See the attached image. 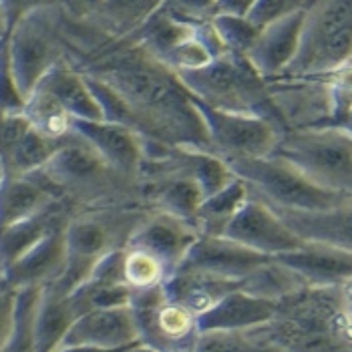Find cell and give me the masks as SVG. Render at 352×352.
<instances>
[{
    "label": "cell",
    "mask_w": 352,
    "mask_h": 352,
    "mask_svg": "<svg viewBox=\"0 0 352 352\" xmlns=\"http://www.w3.org/2000/svg\"><path fill=\"white\" fill-rule=\"evenodd\" d=\"M93 75L121 99L141 137L177 149L212 151L193 95L177 71L157 56H127Z\"/></svg>",
    "instance_id": "1"
},
{
    "label": "cell",
    "mask_w": 352,
    "mask_h": 352,
    "mask_svg": "<svg viewBox=\"0 0 352 352\" xmlns=\"http://www.w3.org/2000/svg\"><path fill=\"white\" fill-rule=\"evenodd\" d=\"M56 221L58 217L54 216L53 210H49L0 228V274L19 260L30 245L36 244Z\"/></svg>",
    "instance_id": "24"
},
{
    "label": "cell",
    "mask_w": 352,
    "mask_h": 352,
    "mask_svg": "<svg viewBox=\"0 0 352 352\" xmlns=\"http://www.w3.org/2000/svg\"><path fill=\"white\" fill-rule=\"evenodd\" d=\"M71 131L85 139L95 151H99L119 171L137 179L141 177V167L145 162L143 137L131 127H125L113 121L73 119Z\"/></svg>",
    "instance_id": "16"
},
{
    "label": "cell",
    "mask_w": 352,
    "mask_h": 352,
    "mask_svg": "<svg viewBox=\"0 0 352 352\" xmlns=\"http://www.w3.org/2000/svg\"><path fill=\"white\" fill-rule=\"evenodd\" d=\"M276 260L296 272L308 286H338L352 278V252L332 245L304 242Z\"/></svg>",
    "instance_id": "18"
},
{
    "label": "cell",
    "mask_w": 352,
    "mask_h": 352,
    "mask_svg": "<svg viewBox=\"0 0 352 352\" xmlns=\"http://www.w3.org/2000/svg\"><path fill=\"white\" fill-rule=\"evenodd\" d=\"M193 352H284L252 330H210L199 332Z\"/></svg>",
    "instance_id": "28"
},
{
    "label": "cell",
    "mask_w": 352,
    "mask_h": 352,
    "mask_svg": "<svg viewBox=\"0 0 352 352\" xmlns=\"http://www.w3.org/2000/svg\"><path fill=\"white\" fill-rule=\"evenodd\" d=\"M248 195H250V190L240 177H236L232 184H228L216 193L208 195L195 216L197 232L208 234V236H221L226 223L248 199Z\"/></svg>",
    "instance_id": "25"
},
{
    "label": "cell",
    "mask_w": 352,
    "mask_h": 352,
    "mask_svg": "<svg viewBox=\"0 0 352 352\" xmlns=\"http://www.w3.org/2000/svg\"><path fill=\"white\" fill-rule=\"evenodd\" d=\"M306 8L294 10L260 30L256 43L245 53L252 67L268 81L278 79L298 53Z\"/></svg>",
    "instance_id": "15"
},
{
    "label": "cell",
    "mask_w": 352,
    "mask_h": 352,
    "mask_svg": "<svg viewBox=\"0 0 352 352\" xmlns=\"http://www.w3.org/2000/svg\"><path fill=\"white\" fill-rule=\"evenodd\" d=\"M36 87L49 91L54 99L69 111L73 119L105 121L103 109L99 105L97 97L93 95L85 75H79L56 63Z\"/></svg>",
    "instance_id": "22"
},
{
    "label": "cell",
    "mask_w": 352,
    "mask_h": 352,
    "mask_svg": "<svg viewBox=\"0 0 352 352\" xmlns=\"http://www.w3.org/2000/svg\"><path fill=\"white\" fill-rule=\"evenodd\" d=\"M169 276L162 262L145 250L125 245L123 252V278L131 290H147L162 286Z\"/></svg>",
    "instance_id": "29"
},
{
    "label": "cell",
    "mask_w": 352,
    "mask_h": 352,
    "mask_svg": "<svg viewBox=\"0 0 352 352\" xmlns=\"http://www.w3.org/2000/svg\"><path fill=\"white\" fill-rule=\"evenodd\" d=\"M129 308L133 312L139 342L155 352L193 349L199 336L197 316L165 296L162 286L131 290Z\"/></svg>",
    "instance_id": "8"
},
{
    "label": "cell",
    "mask_w": 352,
    "mask_h": 352,
    "mask_svg": "<svg viewBox=\"0 0 352 352\" xmlns=\"http://www.w3.org/2000/svg\"><path fill=\"white\" fill-rule=\"evenodd\" d=\"M197 236L199 232L190 221L155 210L153 214L141 217L127 240V245L149 252L162 262L169 274H173Z\"/></svg>",
    "instance_id": "12"
},
{
    "label": "cell",
    "mask_w": 352,
    "mask_h": 352,
    "mask_svg": "<svg viewBox=\"0 0 352 352\" xmlns=\"http://www.w3.org/2000/svg\"><path fill=\"white\" fill-rule=\"evenodd\" d=\"M270 260V256L245 248L226 236L199 234L188 250L186 258L182 260V264L177 266V270L201 272L217 278L242 282Z\"/></svg>",
    "instance_id": "11"
},
{
    "label": "cell",
    "mask_w": 352,
    "mask_h": 352,
    "mask_svg": "<svg viewBox=\"0 0 352 352\" xmlns=\"http://www.w3.org/2000/svg\"><path fill=\"white\" fill-rule=\"evenodd\" d=\"M4 177H6V173H4V169L0 167V186H2V182H4Z\"/></svg>",
    "instance_id": "37"
},
{
    "label": "cell",
    "mask_w": 352,
    "mask_h": 352,
    "mask_svg": "<svg viewBox=\"0 0 352 352\" xmlns=\"http://www.w3.org/2000/svg\"><path fill=\"white\" fill-rule=\"evenodd\" d=\"M308 286L296 272H292L288 266L280 264L276 258H272L270 262H266L262 268L250 274L245 280H242V290L262 296V298L282 300L284 296H290L294 292H298L300 288Z\"/></svg>",
    "instance_id": "27"
},
{
    "label": "cell",
    "mask_w": 352,
    "mask_h": 352,
    "mask_svg": "<svg viewBox=\"0 0 352 352\" xmlns=\"http://www.w3.org/2000/svg\"><path fill=\"white\" fill-rule=\"evenodd\" d=\"M349 65H352V58H351V63H349Z\"/></svg>",
    "instance_id": "38"
},
{
    "label": "cell",
    "mask_w": 352,
    "mask_h": 352,
    "mask_svg": "<svg viewBox=\"0 0 352 352\" xmlns=\"http://www.w3.org/2000/svg\"><path fill=\"white\" fill-rule=\"evenodd\" d=\"M338 125H342V127H346V129H349V131H351V133H352V107L349 109V113L344 115V119H342V121H340Z\"/></svg>",
    "instance_id": "35"
},
{
    "label": "cell",
    "mask_w": 352,
    "mask_h": 352,
    "mask_svg": "<svg viewBox=\"0 0 352 352\" xmlns=\"http://www.w3.org/2000/svg\"><path fill=\"white\" fill-rule=\"evenodd\" d=\"M272 155H278L330 191L352 195V133L342 125L288 129Z\"/></svg>",
    "instance_id": "5"
},
{
    "label": "cell",
    "mask_w": 352,
    "mask_h": 352,
    "mask_svg": "<svg viewBox=\"0 0 352 352\" xmlns=\"http://www.w3.org/2000/svg\"><path fill=\"white\" fill-rule=\"evenodd\" d=\"M28 175L36 177L54 199L69 195L82 204H97L101 199L129 193L139 182L113 167L73 131L58 143L49 162Z\"/></svg>",
    "instance_id": "2"
},
{
    "label": "cell",
    "mask_w": 352,
    "mask_h": 352,
    "mask_svg": "<svg viewBox=\"0 0 352 352\" xmlns=\"http://www.w3.org/2000/svg\"><path fill=\"white\" fill-rule=\"evenodd\" d=\"M6 30V12H4V6L0 4V38Z\"/></svg>",
    "instance_id": "36"
},
{
    "label": "cell",
    "mask_w": 352,
    "mask_h": 352,
    "mask_svg": "<svg viewBox=\"0 0 352 352\" xmlns=\"http://www.w3.org/2000/svg\"><path fill=\"white\" fill-rule=\"evenodd\" d=\"M6 56L16 89L27 99L58 63L53 28L43 10H30L19 21L6 45Z\"/></svg>",
    "instance_id": "9"
},
{
    "label": "cell",
    "mask_w": 352,
    "mask_h": 352,
    "mask_svg": "<svg viewBox=\"0 0 352 352\" xmlns=\"http://www.w3.org/2000/svg\"><path fill=\"white\" fill-rule=\"evenodd\" d=\"M16 288L0 282V352L4 351L12 338L16 320Z\"/></svg>",
    "instance_id": "31"
},
{
    "label": "cell",
    "mask_w": 352,
    "mask_h": 352,
    "mask_svg": "<svg viewBox=\"0 0 352 352\" xmlns=\"http://www.w3.org/2000/svg\"><path fill=\"white\" fill-rule=\"evenodd\" d=\"M254 2H256V0H214V6H216L217 14L245 16Z\"/></svg>",
    "instance_id": "32"
},
{
    "label": "cell",
    "mask_w": 352,
    "mask_h": 352,
    "mask_svg": "<svg viewBox=\"0 0 352 352\" xmlns=\"http://www.w3.org/2000/svg\"><path fill=\"white\" fill-rule=\"evenodd\" d=\"M238 288H242V282L217 278L201 272L177 270L169 274L163 282L165 296L188 308L193 316H201L204 312L214 308L226 294Z\"/></svg>",
    "instance_id": "20"
},
{
    "label": "cell",
    "mask_w": 352,
    "mask_h": 352,
    "mask_svg": "<svg viewBox=\"0 0 352 352\" xmlns=\"http://www.w3.org/2000/svg\"><path fill=\"white\" fill-rule=\"evenodd\" d=\"M212 25L230 53L245 54L260 34V28L254 27L245 16L236 14H216Z\"/></svg>",
    "instance_id": "30"
},
{
    "label": "cell",
    "mask_w": 352,
    "mask_h": 352,
    "mask_svg": "<svg viewBox=\"0 0 352 352\" xmlns=\"http://www.w3.org/2000/svg\"><path fill=\"white\" fill-rule=\"evenodd\" d=\"M119 352H155L153 349H149L147 344H141V342H135V344H131V346H127V349H123V351Z\"/></svg>",
    "instance_id": "34"
},
{
    "label": "cell",
    "mask_w": 352,
    "mask_h": 352,
    "mask_svg": "<svg viewBox=\"0 0 352 352\" xmlns=\"http://www.w3.org/2000/svg\"><path fill=\"white\" fill-rule=\"evenodd\" d=\"M79 318V312L69 296L58 294L51 286L41 288L32 320V344L34 352H54L71 324Z\"/></svg>",
    "instance_id": "21"
},
{
    "label": "cell",
    "mask_w": 352,
    "mask_h": 352,
    "mask_svg": "<svg viewBox=\"0 0 352 352\" xmlns=\"http://www.w3.org/2000/svg\"><path fill=\"white\" fill-rule=\"evenodd\" d=\"M221 236L270 258L298 250L304 244L274 212V208L252 191L236 214L230 217Z\"/></svg>",
    "instance_id": "10"
},
{
    "label": "cell",
    "mask_w": 352,
    "mask_h": 352,
    "mask_svg": "<svg viewBox=\"0 0 352 352\" xmlns=\"http://www.w3.org/2000/svg\"><path fill=\"white\" fill-rule=\"evenodd\" d=\"M276 306L278 302L274 300L238 288L226 294L214 308L197 316V330H252L268 324L276 314Z\"/></svg>",
    "instance_id": "19"
},
{
    "label": "cell",
    "mask_w": 352,
    "mask_h": 352,
    "mask_svg": "<svg viewBox=\"0 0 352 352\" xmlns=\"http://www.w3.org/2000/svg\"><path fill=\"white\" fill-rule=\"evenodd\" d=\"M274 212L302 242L332 245L352 252V199L326 210L274 208Z\"/></svg>",
    "instance_id": "17"
},
{
    "label": "cell",
    "mask_w": 352,
    "mask_h": 352,
    "mask_svg": "<svg viewBox=\"0 0 352 352\" xmlns=\"http://www.w3.org/2000/svg\"><path fill=\"white\" fill-rule=\"evenodd\" d=\"M123 351V349H121ZM54 352H119V351H107V349H97V346H63L56 349Z\"/></svg>",
    "instance_id": "33"
},
{
    "label": "cell",
    "mask_w": 352,
    "mask_h": 352,
    "mask_svg": "<svg viewBox=\"0 0 352 352\" xmlns=\"http://www.w3.org/2000/svg\"><path fill=\"white\" fill-rule=\"evenodd\" d=\"M177 75L197 101L219 111L260 115L284 129L272 103L268 82L245 54H219L206 67L177 71Z\"/></svg>",
    "instance_id": "3"
},
{
    "label": "cell",
    "mask_w": 352,
    "mask_h": 352,
    "mask_svg": "<svg viewBox=\"0 0 352 352\" xmlns=\"http://www.w3.org/2000/svg\"><path fill=\"white\" fill-rule=\"evenodd\" d=\"M351 58L352 0H312L306 6L298 53L282 77H326Z\"/></svg>",
    "instance_id": "4"
},
{
    "label": "cell",
    "mask_w": 352,
    "mask_h": 352,
    "mask_svg": "<svg viewBox=\"0 0 352 352\" xmlns=\"http://www.w3.org/2000/svg\"><path fill=\"white\" fill-rule=\"evenodd\" d=\"M139 342L137 324L129 306L87 310L71 324L65 334L63 346H97L107 351H121Z\"/></svg>",
    "instance_id": "13"
},
{
    "label": "cell",
    "mask_w": 352,
    "mask_h": 352,
    "mask_svg": "<svg viewBox=\"0 0 352 352\" xmlns=\"http://www.w3.org/2000/svg\"><path fill=\"white\" fill-rule=\"evenodd\" d=\"M228 167L248 190L266 204L284 210H326L352 199V195L320 188L290 162L266 155L230 160Z\"/></svg>",
    "instance_id": "6"
},
{
    "label": "cell",
    "mask_w": 352,
    "mask_h": 352,
    "mask_svg": "<svg viewBox=\"0 0 352 352\" xmlns=\"http://www.w3.org/2000/svg\"><path fill=\"white\" fill-rule=\"evenodd\" d=\"M53 201V195L36 177L6 175L0 186V228L49 212Z\"/></svg>",
    "instance_id": "23"
},
{
    "label": "cell",
    "mask_w": 352,
    "mask_h": 352,
    "mask_svg": "<svg viewBox=\"0 0 352 352\" xmlns=\"http://www.w3.org/2000/svg\"><path fill=\"white\" fill-rule=\"evenodd\" d=\"M23 115L28 119V123L41 131L43 135L54 141H63L67 135H71V121L73 117L69 111L63 107L53 95L45 89H34L23 105Z\"/></svg>",
    "instance_id": "26"
},
{
    "label": "cell",
    "mask_w": 352,
    "mask_h": 352,
    "mask_svg": "<svg viewBox=\"0 0 352 352\" xmlns=\"http://www.w3.org/2000/svg\"><path fill=\"white\" fill-rule=\"evenodd\" d=\"M65 226L54 223L53 228L27 252L14 260L2 272V280L12 288H28V286H49L63 274L67 264V244H65Z\"/></svg>",
    "instance_id": "14"
},
{
    "label": "cell",
    "mask_w": 352,
    "mask_h": 352,
    "mask_svg": "<svg viewBox=\"0 0 352 352\" xmlns=\"http://www.w3.org/2000/svg\"><path fill=\"white\" fill-rule=\"evenodd\" d=\"M195 105L208 129L210 149L223 162L272 155L284 133L280 125L260 115L219 111L197 99Z\"/></svg>",
    "instance_id": "7"
}]
</instances>
